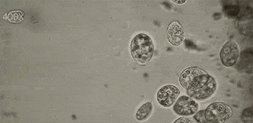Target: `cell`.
Instances as JSON below:
<instances>
[{
    "mask_svg": "<svg viewBox=\"0 0 253 123\" xmlns=\"http://www.w3.org/2000/svg\"><path fill=\"white\" fill-rule=\"evenodd\" d=\"M205 118L209 123H226L233 113L229 106L223 102H214L205 109Z\"/></svg>",
    "mask_w": 253,
    "mask_h": 123,
    "instance_id": "3",
    "label": "cell"
},
{
    "mask_svg": "<svg viewBox=\"0 0 253 123\" xmlns=\"http://www.w3.org/2000/svg\"><path fill=\"white\" fill-rule=\"evenodd\" d=\"M154 51L152 39L144 33L137 35L131 42V55L139 63L146 64L150 62L154 55Z\"/></svg>",
    "mask_w": 253,
    "mask_h": 123,
    "instance_id": "2",
    "label": "cell"
},
{
    "mask_svg": "<svg viewBox=\"0 0 253 123\" xmlns=\"http://www.w3.org/2000/svg\"><path fill=\"white\" fill-rule=\"evenodd\" d=\"M194 119L199 123H209L205 118V111H200L194 116Z\"/></svg>",
    "mask_w": 253,
    "mask_h": 123,
    "instance_id": "11",
    "label": "cell"
},
{
    "mask_svg": "<svg viewBox=\"0 0 253 123\" xmlns=\"http://www.w3.org/2000/svg\"><path fill=\"white\" fill-rule=\"evenodd\" d=\"M199 106L193 98L187 96H182L175 102L173 111L178 115L189 116L197 113Z\"/></svg>",
    "mask_w": 253,
    "mask_h": 123,
    "instance_id": "5",
    "label": "cell"
},
{
    "mask_svg": "<svg viewBox=\"0 0 253 123\" xmlns=\"http://www.w3.org/2000/svg\"><path fill=\"white\" fill-rule=\"evenodd\" d=\"M153 109V104L151 102H146L140 107L136 113V119L140 122L145 121L151 115Z\"/></svg>",
    "mask_w": 253,
    "mask_h": 123,
    "instance_id": "8",
    "label": "cell"
},
{
    "mask_svg": "<svg viewBox=\"0 0 253 123\" xmlns=\"http://www.w3.org/2000/svg\"><path fill=\"white\" fill-rule=\"evenodd\" d=\"M24 13L21 11H12L8 14V19L12 22H19L22 21Z\"/></svg>",
    "mask_w": 253,
    "mask_h": 123,
    "instance_id": "10",
    "label": "cell"
},
{
    "mask_svg": "<svg viewBox=\"0 0 253 123\" xmlns=\"http://www.w3.org/2000/svg\"><path fill=\"white\" fill-rule=\"evenodd\" d=\"M180 93L177 87L170 85L163 87L157 93L158 102L165 107H171L177 100Z\"/></svg>",
    "mask_w": 253,
    "mask_h": 123,
    "instance_id": "6",
    "label": "cell"
},
{
    "mask_svg": "<svg viewBox=\"0 0 253 123\" xmlns=\"http://www.w3.org/2000/svg\"><path fill=\"white\" fill-rule=\"evenodd\" d=\"M220 56L223 65L227 67L234 66L239 58L238 46L233 41H227L221 48Z\"/></svg>",
    "mask_w": 253,
    "mask_h": 123,
    "instance_id": "4",
    "label": "cell"
},
{
    "mask_svg": "<svg viewBox=\"0 0 253 123\" xmlns=\"http://www.w3.org/2000/svg\"><path fill=\"white\" fill-rule=\"evenodd\" d=\"M180 84L193 99L203 100L211 97L217 87L215 79L197 67L186 69L180 74Z\"/></svg>",
    "mask_w": 253,
    "mask_h": 123,
    "instance_id": "1",
    "label": "cell"
},
{
    "mask_svg": "<svg viewBox=\"0 0 253 123\" xmlns=\"http://www.w3.org/2000/svg\"><path fill=\"white\" fill-rule=\"evenodd\" d=\"M185 32L181 25L178 22H173L169 26L167 39L173 46H180L184 41Z\"/></svg>",
    "mask_w": 253,
    "mask_h": 123,
    "instance_id": "7",
    "label": "cell"
},
{
    "mask_svg": "<svg viewBox=\"0 0 253 123\" xmlns=\"http://www.w3.org/2000/svg\"><path fill=\"white\" fill-rule=\"evenodd\" d=\"M173 1L174 2V3H177V4H183V3H186V0H183V1H181V0H180V1H175V0H173Z\"/></svg>",
    "mask_w": 253,
    "mask_h": 123,
    "instance_id": "13",
    "label": "cell"
},
{
    "mask_svg": "<svg viewBox=\"0 0 253 123\" xmlns=\"http://www.w3.org/2000/svg\"><path fill=\"white\" fill-rule=\"evenodd\" d=\"M194 122H196V121H192L191 120L188 119V118H180V119L176 120L175 122V123H194Z\"/></svg>",
    "mask_w": 253,
    "mask_h": 123,
    "instance_id": "12",
    "label": "cell"
},
{
    "mask_svg": "<svg viewBox=\"0 0 253 123\" xmlns=\"http://www.w3.org/2000/svg\"><path fill=\"white\" fill-rule=\"evenodd\" d=\"M223 10L227 16L235 17H237L240 12V6L236 3L225 4L223 6Z\"/></svg>",
    "mask_w": 253,
    "mask_h": 123,
    "instance_id": "9",
    "label": "cell"
}]
</instances>
